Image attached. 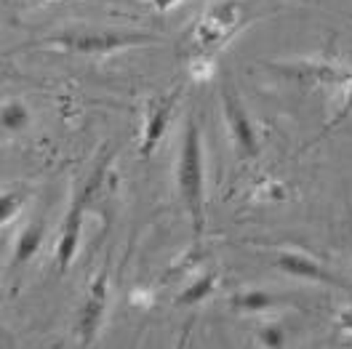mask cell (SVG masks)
<instances>
[{
  "label": "cell",
  "mask_w": 352,
  "mask_h": 349,
  "mask_svg": "<svg viewBox=\"0 0 352 349\" xmlns=\"http://www.w3.org/2000/svg\"><path fill=\"white\" fill-rule=\"evenodd\" d=\"M176 192L190 216L192 232L203 235L206 229V153L200 126L190 117L179 136L176 150Z\"/></svg>",
  "instance_id": "obj_1"
},
{
  "label": "cell",
  "mask_w": 352,
  "mask_h": 349,
  "mask_svg": "<svg viewBox=\"0 0 352 349\" xmlns=\"http://www.w3.org/2000/svg\"><path fill=\"white\" fill-rule=\"evenodd\" d=\"M110 163L112 155L102 157L96 163V168L86 176V181L78 187V192L72 197L69 208L62 221V229H59V240H56V254H54V262H56V272H67L69 264L75 262L78 251H80V238H83V216L91 208V203L96 200V195L104 190V181L110 176Z\"/></svg>",
  "instance_id": "obj_2"
},
{
  "label": "cell",
  "mask_w": 352,
  "mask_h": 349,
  "mask_svg": "<svg viewBox=\"0 0 352 349\" xmlns=\"http://www.w3.org/2000/svg\"><path fill=\"white\" fill-rule=\"evenodd\" d=\"M248 22V8L241 0L211 3L187 32L192 56H217Z\"/></svg>",
  "instance_id": "obj_3"
},
{
  "label": "cell",
  "mask_w": 352,
  "mask_h": 349,
  "mask_svg": "<svg viewBox=\"0 0 352 349\" xmlns=\"http://www.w3.org/2000/svg\"><path fill=\"white\" fill-rule=\"evenodd\" d=\"M45 43L59 45L69 54L80 56H112L123 48L157 43V35L136 30H112V27H69L59 35L45 38Z\"/></svg>",
  "instance_id": "obj_4"
},
{
  "label": "cell",
  "mask_w": 352,
  "mask_h": 349,
  "mask_svg": "<svg viewBox=\"0 0 352 349\" xmlns=\"http://www.w3.org/2000/svg\"><path fill=\"white\" fill-rule=\"evenodd\" d=\"M221 115H224V126H227L230 142L235 147V155L241 160H256L262 155V136H259V128H256L248 107L243 104L232 78L221 80Z\"/></svg>",
  "instance_id": "obj_5"
},
{
  "label": "cell",
  "mask_w": 352,
  "mask_h": 349,
  "mask_svg": "<svg viewBox=\"0 0 352 349\" xmlns=\"http://www.w3.org/2000/svg\"><path fill=\"white\" fill-rule=\"evenodd\" d=\"M107 312H110V278L102 269L88 283L86 296L75 312V339L83 347H91L99 339L102 328L107 323Z\"/></svg>",
  "instance_id": "obj_6"
},
{
  "label": "cell",
  "mask_w": 352,
  "mask_h": 349,
  "mask_svg": "<svg viewBox=\"0 0 352 349\" xmlns=\"http://www.w3.org/2000/svg\"><path fill=\"white\" fill-rule=\"evenodd\" d=\"M272 267L280 269L288 278H296V280H307V283L318 285H329V288H339V291H350L352 285L339 278L336 272H331L329 267L318 259H312L305 251H296V248H278L275 256H272Z\"/></svg>",
  "instance_id": "obj_7"
},
{
  "label": "cell",
  "mask_w": 352,
  "mask_h": 349,
  "mask_svg": "<svg viewBox=\"0 0 352 349\" xmlns=\"http://www.w3.org/2000/svg\"><path fill=\"white\" fill-rule=\"evenodd\" d=\"M176 104H179V88H171L168 93L153 96L147 112H144V126H142V136H139V157H153L155 150L163 144L166 133L171 128Z\"/></svg>",
  "instance_id": "obj_8"
},
{
  "label": "cell",
  "mask_w": 352,
  "mask_h": 349,
  "mask_svg": "<svg viewBox=\"0 0 352 349\" xmlns=\"http://www.w3.org/2000/svg\"><path fill=\"white\" fill-rule=\"evenodd\" d=\"M286 296L275 293V291H267V288H241L230 296V309L232 312H241V315H267L278 306H283Z\"/></svg>",
  "instance_id": "obj_9"
},
{
  "label": "cell",
  "mask_w": 352,
  "mask_h": 349,
  "mask_svg": "<svg viewBox=\"0 0 352 349\" xmlns=\"http://www.w3.org/2000/svg\"><path fill=\"white\" fill-rule=\"evenodd\" d=\"M45 240V221L43 218H32L14 243V251H11V267H24L27 262H32L41 251V245Z\"/></svg>",
  "instance_id": "obj_10"
},
{
  "label": "cell",
  "mask_w": 352,
  "mask_h": 349,
  "mask_svg": "<svg viewBox=\"0 0 352 349\" xmlns=\"http://www.w3.org/2000/svg\"><path fill=\"white\" fill-rule=\"evenodd\" d=\"M217 285H219V272H217V269H206V272L195 275L190 283H187L182 291H179V293H176L174 304L176 306H198V304H203L206 299H211V293L217 291Z\"/></svg>",
  "instance_id": "obj_11"
},
{
  "label": "cell",
  "mask_w": 352,
  "mask_h": 349,
  "mask_svg": "<svg viewBox=\"0 0 352 349\" xmlns=\"http://www.w3.org/2000/svg\"><path fill=\"white\" fill-rule=\"evenodd\" d=\"M32 123V112L19 99H6L0 107V128L6 136H19L30 128Z\"/></svg>",
  "instance_id": "obj_12"
},
{
  "label": "cell",
  "mask_w": 352,
  "mask_h": 349,
  "mask_svg": "<svg viewBox=\"0 0 352 349\" xmlns=\"http://www.w3.org/2000/svg\"><path fill=\"white\" fill-rule=\"evenodd\" d=\"M256 341L262 349H286L288 347V328L280 320H264L254 330Z\"/></svg>",
  "instance_id": "obj_13"
},
{
  "label": "cell",
  "mask_w": 352,
  "mask_h": 349,
  "mask_svg": "<svg viewBox=\"0 0 352 349\" xmlns=\"http://www.w3.org/2000/svg\"><path fill=\"white\" fill-rule=\"evenodd\" d=\"M27 197H30V192L24 187H8V190H3V197H0V224L3 227H8L11 221L19 218Z\"/></svg>",
  "instance_id": "obj_14"
},
{
  "label": "cell",
  "mask_w": 352,
  "mask_h": 349,
  "mask_svg": "<svg viewBox=\"0 0 352 349\" xmlns=\"http://www.w3.org/2000/svg\"><path fill=\"white\" fill-rule=\"evenodd\" d=\"M347 120H352V80L347 83V91H344V102H342V107H339V112H336V117L331 120V123H326L323 126V133L318 136V139H323V136H329L336 126H344Z\"/></svg>",
  "instance_id": "obj_15"
},
{
  "label": "cell",
  "mask_w": 352,
  "mask_h": 349,
  "mask_svg": "<svg viewBox=\"0 0 352 349\" xmlns=\"http://www.w3.org/2000/svg\"><path fill=\"white\" fill-rule=\"evenodd\" d=\"M214 75V56H190V78L192 80H208Z\"/></svg>",
  "instance_id": "obj_16"
},
{
  "label": "cell",
  "mask_w": 352,
  "mask_h": 349,
  "mask_svg": "<svg viewBox=\"0 0 352 349\" xmlns=\"http://www.w3.org/2000/svg\"><path fill=\"white\" fill-rule=\"evenodd\" d=\"M259 195L267 197V200H286L288 192L283 184H278V181H267L264 187H259Z\"/></svg>",
  "instance_id": "obj_17"
},
{
  "label": "cell",
  "mask_w": 352,
  "mask_h": 349,
  "mask_svg": "<svg viewBox=\"0 0 352 349\" xmlns=\"http://www.w3.org/2000/svg\"><path fill=\"white\" fill-rule=\"evenodd\" d=\"M336 323H339V328H342L344 333H350L352 336V304H347L342 312H339V320H336Z\"/></svg>",
  "instance_id": "obj_18"
},
{
  "label": "cell",
  "mask_w": 352,
  "mask_h": 349,
  "mask_svg": "<svg viewBox=\"0 0 352 349\" xmlns=\"http://www.w3.org/2000/svg\"><path fill=\"white\" fill-rule=\"evenodd\" d=\"M131 304L133 306H150L153 304V293H147V291H131Z\"/></svg>",
  "instance_id": "obj_19"
},
{
  "label": "cell",
  "mask_w": 352,
  "mask_h": 349,
  "mask_svg": "<svg viewBox=\"0 0 352 349\" xmlns=\"http://www.w3.org/2000/svg\"><path fill=\"white\" fill-rule=\"evenodd\" d=\"M182 0H150V5H153L155 14H168L171 8H176Z\"/></svg>",
  "instance_id": "obj_20"
},
{
  "label": "cell",
  "mask_w": 352,
  "mask_h": 349,
  "mask_svg": "<svg viewBox=\"0 0 352 349\" xmlns=\"http://www.w3.org/2000/svg\"><path fill=\"white\" fill-rule=\"evenodd\" d=\"M22 3H30V5H48V3H54V0H22Z\"/></svg>",
  "instance_id": "obj_21"
}]
</instances>
